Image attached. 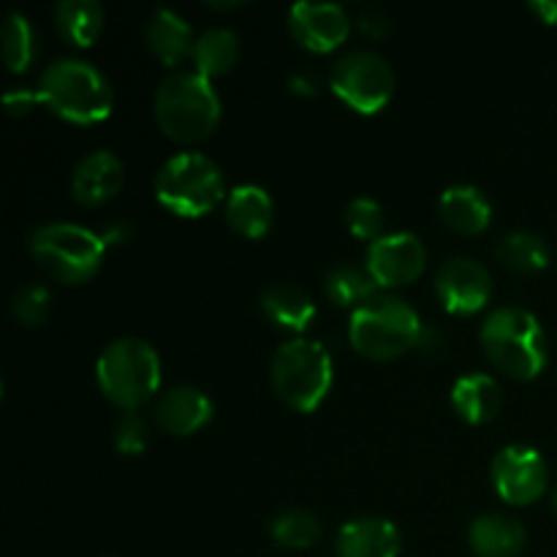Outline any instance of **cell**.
<instances>
[{"mask_svg": "<svg viewBox=\"0 0 557 557\" xmlns=\"http://www.w3.org/2000/svg\"><path fill=\"white\" fill-rule=\"evenodd\" d=\"M484 354L500 373L531 381L547 364V335L536 315L517 305L495 308L479 332Z\"/></svg>", "mask_w": 557, "mask_h": 557, "instance_id": "1", "label": "cell"}, {"mask_svg": "<svg viewBox=\"0 0 557 557\" xmlns=\"http://www.w3.org/2000/svg\"><path fill=\"white\" fill-rule=\"evenodd\" d=\"M38 98L71 123H101L112 114L114 92L107 76L79 58H60L44 69Z\"/></svg>", "mask_w": 557, "mask_h": 557, "instance_id": "2", "label": "cell"}, {"mask_svg": "<svg viewBox=\"0 0 557 557\" xmlns=\"http://www.w3.org/2000/svg\"><path fill=\"white\" fill-rule=\"evenodd\" d=\"M156 120L174 141H201L221 120V98L199 71H172L156 90Z\"/></svg>", "mask_w": 557, "mask_h": 557, "instance_id": "3", "label": "cell"}, {"mask_svg": "<svg viewBox=\"0 0 557 557\" xmlns=\"http://www.w3.org/2000/svg\"><path fill=\"white\" fill-rule=\"evenodd\" d=\"M422 335V319L417 310L392 294H375L373 299L359 305L348 321L351 346L375 362L403 357L419 346Z\"/></svg>", "mask_w": 557, "mask_h": 557, "instance_id": "4", "label": "cell"}, {"mask_svg": "<svg viewBox=\"0 0 557 557\" xmlns=\"http://www.w3.org/2000/svg\"><path fill=\"white\" fill-rule=\"evenodd\" d=\"M96 379L114 406L136 411L161 386V359L141 337H117L98 357Z\"/></svg>", "mask_w": 557, "mask_h": 557, "instance_id": "5", "label": "cell"}, {"mask_svg": "<svg viewBox=\"0 0 557 557\" xmlns=\"http://www.w3.org/2000/svg\"><path fill=\"white\" fill-rule=\"evenodd\" d=\"M272 386L294 411H315L332 386V357L324 343L294 337L272 357Z\"/></svg>", "mask_w": 557, "mask_h": 557, "instance_id": "6", "label": "cell"}, {"mask_svg": "<svg viewBox=\"0 0 557 557\" xmlns=\"http://www.w3.org/2000/svg\"><path fill=\"white\" fill-rule=\"evenodd\" d=\"M156 196L180 218H201L223 199L221 166L205 152H177L156 174Z\"/></svg>", "mask_w": 557, "mask_h": 557, "instance_id": "7", "label": "cell"}, {"mask_svg": "<svg viewBox=\"0 0 557 557\" xmlns=\"http://www.w3.org/2000/svg\"><path fill=\"white\" fill-rule=\"evenodd\" d=\"M30 253L60 283L92 277L107 253V239L79 223H47L30 234Z\"/></svg>", "mask_w": 557, "mask_h": 557, "instance_id": "8", "label": "cell"}, {"mask_svg": "<svg viewBox=\"0 0 557 557\" xmlns=\"http://www.w3.org/2000/svg\"><path fill=\"white\" fill-rule=\"evenodd\" d=\"M330 85L337 98L362 114H375L395 92V71L370 49H351L332 65Z\"/></svg>", "mask_w": 557, "mask_h": 557, "instance_id": "9", "label": "cell"}, {"mask_svg": "<svg viewBox=\"0 0 557 557\" xmlns=\"http://www.w3.org/2000/svg\"><path fill=\"white\" fill-rule=\"evenodd\" d=\"M493 487L506 504L528 506L547 490V462L531 446L511 444L493 457Z\"/></svg>", "mask_w": 557, "mask_h": 557, "instance_id": "10", "label": "cell"}, {"mask_svg": "<svg viewBox=\"0 0 557 557\" xmlns=\"http://www.w3.org/2000/svg\"><path fill=\"white\" fill-rule=\"evenodd\" d=\"M435 294L449 313L473 315L493 297V275L479 261L455 256L435 272Z\"/></svg>", "mask_w": 557, "mask_h": 557, "instance_id": "11", "label": "cell"}, {"mask_svg": "<svg viewBox=\"0 0 557 557\" xmlns=\"http://www.w3.org/2000/svg\"><path fill=\"white\" fill-rule=\"evenodd\" d=\"M428 264V250L422 239L411 232L381 234L368 248V270L384 288L408 286L417 281Z\"/></svg>", "mask_w": 557, "mask_h": 557, "instance_id": "12", "label": "cell"}, {"mask_svg": "<svg viewBox=\"0 0 557 557\" xmlns=\"http://www.w3.org/2000/svg\"><path fill=\"white\" fill-rule=\"evenodd\" d=\"M288 30L310 52H332L346 41L351 30L346 9L341 3H294L288 11Z\"/></svg>", "mask_w": 557, "mask_h": 557, "instance_id": "13", "label": "cell"}, {"mask_svg": "<svg viewBox=\"0 0 557 557\" xmlns=\"http://www.w3.org/2000/svg\"><path fill=\"white\" fill-rule=\"evenodd\" d=\"M123 180L125 172L120 158L109 150H96L74 166L71 194L79 205L98 207L112 199V196H117V190L123 188Z\"/></svg>", "mask_w": 557, "mask_h": 557, "instance_id": "14", "label": "cell"}, {"mask_svg": "<svg viewBox=\"0 0 557 557\" xmlns=\"http://www.w3.org/2000/svg\"><path fill=\"white\" fill-rule=\"evenodd\" d=\"M403 539L395 522L384 517H357L337 531V557H397Z\"/></svg>", "mask_w": 557, "mask_h": 557, "instance_id": "15", "label": "cell"}, {"mask_svg": "<svg viewBox=\"0 0 557 557\" xmlns=\"http://www.w3.org/2000/svg\"><path fill=\"white\" fill-rule=\"evenodd\" d=\"M156 424L169 435H190L212 419V400L196 386H172L156 403Z\"/></svg>", "mask_w": 557, "mask_h": 557, "instance_id": "16", "label": "cell"}, {"mask_svg": "<svg viewBox=\"0 0 557 557\" xmlns=\"http://www.w3.org/2000/svg\"><path fill=\"white\" fill-rule=\"evenodd\" d=\"M468 544L476 557H517L525 549L528 533L517 517L484 515L468 528Z\"/></svg>", "mask_w": 557, "mask_h": 557, "instance_id": "17", "label": "cell"}, {"mask_svg": "<svg viewBox=\"0 0 557 557\" xmlns=\"http://www.w3.org/2000/svg\"><path fill=\"white\" fill-rule=\"evenodd\" d=\"M451 406L462 422L484 424L498 417L500 406H504V392L493 375L468 373L460 375L451 386Z\"/></svg>", "mask_w": 557, "mask_h": 557, "instance_id": "18", "label": "cell"}, {"mask_svg": "<svg viewBox=\"0 0 557 557\" xmlns=\"http://www.w3.org/2000/svg\"><path fill=\"white\" fill-rule=\"evenodd\" d=\"M145 41L163 65H180L188 54H194L196 38L188 22L177 11L156 9L147 20Z\"/></svg>", "mask_w": 557, "mask_h": 557, "instance_id": "19", "label": "cell"}, {"mask_svg": "<svg viewBox=\"0 0 557 557\" xmlns=\"http://www.w3.org/2000/svg\"><path fill=\"white\" fill-rule=\"evenodd\" d=\"M441 221L457 234H482L493 221V207L487 196L473 185H451L438 199Z\"/></svg>", "mask_w": 557, "mask_h": 557, "instance_id": "20", "label": "cell"}, {"mask_svg": "<svg viewBox=\"0 0 557 557\" xmlns=\"http://www.w3.org/2000/svg\"><path fill=\"white\" fill-rule=\"evenodd\" d=\"M275 205L261 185H239L226 199V221L243 237L259 239L270 232Z\"/></svg>", "mask_w": 557, "mask_h": 557, "instance_id": "21", "label": "cell"}, {"mask_svg": "<svg viewBox=\"0 0 557 557\" xmlns=\"http://www.w3.org/2000/svg\"><path fill=\"white\" fill-rule=\"evenodd\" d=\"M261 310L272 324L288 332H305L315 319L313 299L294 283H275L267 288L261 294Z\"/></svg>", "mask_w": 557, "mask_h": 557, "instance_id": "22", "label": "cell"}, {"mask_svg": "<svg viewBox=\"0 0 557 557\" xmlns=\"http://www.w3.org/2000/svg\"><path fill=\"white\" fill-rule=\"evenodd\" d=\"M194 71L201 76L212 79V76H223L234 69L239 58V38L237 33L228 27H207L201 36H196L194 44Z\"/></svg>", "mask_w": 557, "mask_h": 557, "instance_id": "23", "label": "cell"}, {"mask_svg": "<svg viewBox=\"0 0 557 557\" xmlns=\"http://www.w3.org/2000/svg\"><path fill=\"white\" fill-rule=\"evenodd\" d=\"M54 25L65 41L90 47L103 30V9L98 0H60L54 5Z\"/></svg>", "mask_w": 557, "mask_h": 557, "instance_id": "24", "label": "cell"}, {"mask_svg": "<svg viewBox=\"0 0 557 557\" xmlns=\"http://www.w3.org/2000/svg\"><path fill=\"white\" fill-rule=\"evenodd\" d=\"M495 256L500 264L511 272H522V275H533V272L547 270L549 250L547 239L536 232H509L498 245H495Z\"/></svg>", "mask_w": 557, "mask_h": 557, "instance_id": "25", "label": "cell"}, {"mask_svg": "<svg viewBox=\"0 0 557 557\" xmlns=\"http://www.w3.org/2000/svg\"><path fill=\"white\" fill-rule=\"evenodd\" d=\"M324 292L337 308H354L364 305L368 299H373L379 294V283L370 275L368 267L357 264H341L335 270H330L324 281Z\"/></svg>", "mask_w": 557, "mask_h": 557, "instance_id": "26", "label": "cell"}, {"mask_svg": "<svg viewBox=\"0 0 557 557\" xmlns=\"http://www.w3.org/2000/svg\"><path fill=\"white\" fill-rule=\"evenodd\" d=\"M270 533L281 547L288 549H308L321 539V522L313 511L288 509L272 517Z\"/></svg>", "mask_w": 557, "mask_h": 557, "instance_id": "27", "label": "cell"}, {"mask_svg": "<svg viewBox=\"0 0 557 557\" xmlns=\"http://www.w3.org/2000/svg\"><path fill=\"white\" fill-rule=\"evenodd\" d=\"M36 58V30L20 11L9 14L3 25V60L14 74L25 71Z\"/></svg>", "mask_w": 557, "mask_h": 557, "instance_id": "28", "label": "cell"}, {"mask_svg": "<svg viewBox=\"0 0 557 557\" xmlns=\"http://www.w3.org/2000/svg\"><path fill=\"white\" fill-rule=\"evenodd\" d=\"M346 226L359 239H379L384 228V207L370 196H357L346 207Z\"/></svg>", "mask_w": 557, "mask_h": 557, "instance_id": "29", "label": "cell"}, {"mask_svg": "<svg viewBox=\"0 0 557 557\" xmlns=\"http://www.w3.org/2000/svg\"><path fill=\"white\" fill-rule=\"evenodd\" d=\"M11 313L22 326L44 324L49 313V292L44 286H22L11 299Z\"/></svg>", "mask_w": 557, "mask_h": 557, "instance_id": "30", "label": "cell"}, {"mask_svg": "<svg viewBox=\"0 0 557 557\" xmlns=\"http://www.w3.org/2000/svg\"><path fill=\"white\" fill-rule=\"evenodd\" d=\"M114 446L123 455H141L147 449V428L136 411H125L114 424Z\"/></svg>", "mask_w": 557, "mask_h": 557, "instance_id": "31", "label": "cell"}, {"mask_svg": "<svg viewBox=\"0 0 557 557\" xmlns=\"http://www.w3.org/2000/svg\"><path fill=\"white\" fill-rule=\"evenodd\" d=\"M359 27L370 38H386L392 33V20L379 9H370L359 16Z\"/></svg>", "mask_w": 557, "mask_h": 557, "instance_id": "32", "label": "cell"}, {"mask_svg": "<svg viewBox=\"0 0 557 557\" xmlns=\"http://www.w3.org/2000/svg\"><path fill=\"white\" fill-rule=\"evenodd\" d=\"M38 101H41L38 92L25 90V87H14V90H9L3 96V103L5 109H9V114H27Z\"/></svg>", "mask_w": 557, "mask_h": 557, "instance_id": "33", "label": "cell"}, {"mask_svg": "<svg viewBox=\"0 0 557 557\" xmlns=\"http://www.w3.org/2000/svg\"><path fill=\"white\" fill-rule=\"evenodd\" d=\"M531 11L547 25H557V0H531Z\"/></svg>", "mask_w": 557, "mask_h": 557, "instance_id": "34", "label": "cell"}, {"mask_svg": "<svg viewBox=\"0 0 557 557\" xmlns=\"http://www.w3.org/2000/svg\"><path fill=\"white\" fill-rule=\"evenodd\" d=\"M553 511H555V517H557V490H555V498H553Z\"/></svg>", "mask_w": 557, "mask_h": 557, "instance_id": "35", "label": "cell"}]
</instances>
